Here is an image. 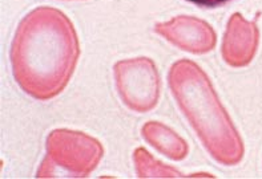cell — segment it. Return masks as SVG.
<instances>
[{"label":"cell","instance_id":"obj_1","mask_svg":"<svg viewBox=\"0 0 262 179\" xmlns=\"http://www.w3.org/2000/svg\"><path fill=\"white\" fill-rule=\"evenodd\" d=\"M79 56L72 21L52 7L27 13L11 45L13 77L27 94L37 99L53 98L66 88Z\"/></svg>","mask_w":262,"mask_h":179},{"label":"cell","instance_id":"obj_2","mask_svg":"<svg viewBox=\"0 0 262 179\" xmlns=\"http://www.w3.org/2000/svg\"><path fill=\"white\" fill-rule=\"evenodd\" d=\"M168 80L180 109L210 156L223 165H237L244 157L243 139L206 73L190 60H180Z\"/></svg>","mask_w":262,"mask_h":179},{"label":"cell","instance_id":"obj_3","mask_svg":"<svg viewBox=\"0 0 262 179\" xmlns=\"http://www.w3.org/2000/svg\"><path fill=\"white\" fill-rule=\"evenodd\" d=\"M47 156L37 178H84L96 169L103 158V145L85 133L56 129L47 137Z\"/></svg>","mask_w":262,"mask_h":179},{"label":"cell","instance_id":"obj_4","mask_svg":"<svg viewBox=\"0 0 262 179\" xmlns=\"http://www.w3.org/2000/svg\"><path fill=\"white\" fill-rule=\"evenodd\" d=\"M113 70L120 98L130 110L145 113L157 105L161 81L152 60L148 57L121 60L115 64Z\"/></svg>","mask_w":262,"mask_h":179},{"label":"cell","instance_id":"obj_5","mask_svg":"<svg viewBox=\"0 0 262 179\" xmlns=\"http://www.w3.org/2000/svg\"><path fill=\"white\" fill-rule=\"evenodd\" d=\"M155 32L186 52L203 55L214 49L217 35L210 24L194 16H176L157 23Z\"/></svg>","mask_w":262,"mask_h":179},{"label":"cell","instance_id":"obj_6","mask_svg":"<svg viewBox=\"0 0 262 179\" xmlns=\"http://www.w3.org/2000/svg\"><path fill=\"white\" fill-rule=\"evenodd\" d=\"M259 31L256 23L248 21L241 13L230 16L223 41V57L226 64L241 68L250 63L257 52Z\"/></svg>","mask_w":262,"mask_h":179},{"label":"cell","instance_id":"obj_7","mask_svg":"<svg viewBox=\"0 0 262 179\" xmlns=\"http://www.w3.org/2000/svg\"><path fill=\"white\" fill-rule=\"evenodd\" d=\"M146 142L173 161H181L188 156V143L176 132L157 121L146 122L141 129Z\"/></svg>","mask_w":262,"mask_h":179},{"label":"cell","instance_id":"obj_8","mask_svg":"<svg viewBox=\"0 0 262 179\" xmlns=\"http://www.w3.org/2000/svg\"><path fill=\"white\" fill-rule=\"evenodd\" d=\"M133 162L139 178H181L183 172L153 158L144 147H139L133 152Z\"/></svg>","mask_w":262,"mask_h":179},{"label":"cell","instance_id":"obj_9","mask_svg":"<svg viewBox=\"0 0 262 179\" xmlns=\"http://www.w3.org/2000/svg\"><path fill=\"white\" fill-rule=\"evenodd\" d=\"M190 3L196 4L199 7H206V8H213V7H220L223 4L229 3L232 0H188Z\"/></svg>","mask_w":262,"mask_h":179}]
</instances>
